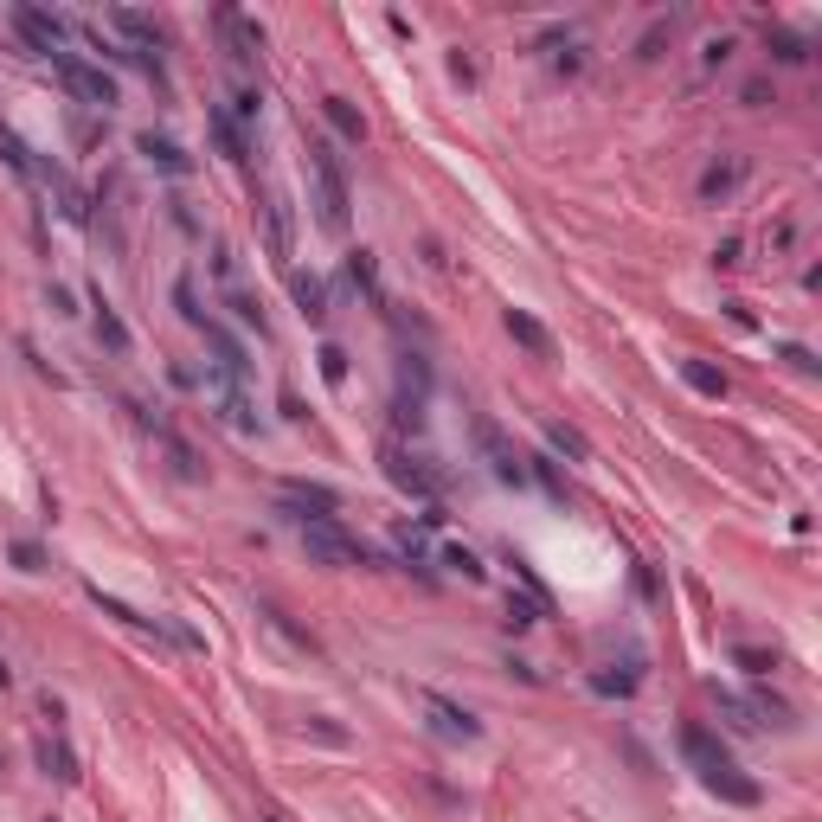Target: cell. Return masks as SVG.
I'll use <instances>...</instances> for the list:
<instances>
[{"mask_svg":"<svg viewBox=\"0 0 822 822\" xmlns=\"http://www.w3.org/2000/svg\"><path fill=\"white\" fill-rule=\"evenodd\" d=\"M765 45H771L778 65H803V58H810V45H803L797 33H784V26H765Z\"/></svg>","mask_w":822,"mask_h":822,"instance_id":"cell-23","label":"cell"},{"mask_svg":"<svg viewBox=\"0 0 822 822\" xmlns=\"http://www.w3.org/2000/svg\"><path fill=\"white\" fill-rule=\"evenodd\" d=\"M309 167H315V219L328 232H347V167L328 142H309Z\"/></svg>","mask_w":822,"mask_h":822,"instance_id":"cell-1","label":"cell"},{"mask_svg":"<svg viewBox=\"0 0 822 822\" xmlns=\"http://www.w3.org/2000/svg\"><path fill=\"white\" fill-rule=\"evenodd\" d=\"M302 546H309L315 566H334V572H354V566H373V553L360 546L354 534H341L334 521H302Z\"/></svg>","mask_w":822,"mask_h":822,"instance_id":"cell-2","label":"cell"},{"mask_svg":"<svg viewBox=\"0 0 822 822\" xmlns=\"http://www.w3.org/2000/svg\"><path fill=\"white\" fill-rule=\"evenodd\" d=\"M392 424H399V431H424V399L418 392H399V399H392Z\"/></svg>","mask_w":822,"mask_h":822,"instance_id":"cell-25","label":"cell"},{"mask_svg":"<svg viewBox=\"0 0 822 822\" xmlns=\"http://www.w3.org/2000/svg\"><path fill=\"white\" fill-rule=\"evenodd\" d=\"M681 379H688L700 399H726V373L713 360H681Z\"/></svg>","mask_w":822,"mask_h":822,"instance_id":"cell-18","label":"cell"},{"mask_svg":"<svg viewBox=\"0 0 822 822\" xmlns=\"http://www.w3.org/2000/svg\"><path fill=\"white\" fill-rule=\"evenodd\" d=\"M174 309H180V322H193V328H206V322H212V315L200 309V296H193V283H187V277L174 283Z\"/></svg>","mask_w":822,"mask_h":822,"instance_id":"cell-26","label":"cell"},{"mask_svg":"<svg viewBox=\"0 0 822 822\" xmlns=\"http://www.w3.org/2000/svg\"><path fill=\"white\" fill-rule=\"evenodd\" d=\"M424 707L437 713V733H444V739H463V745L482 739V720L469 707H456V700H444V694H424Z\"/></svg>","mask_w":822,"mask_h":822,"instance_id":"cell-9","label":"cell"},{"mask_svg":"<svg viewBox=\"0 0 822 822\" xmlns=\"http://www.w3.org/2000/svg\"><path fill=\"white\" fill-rule=\"evenodd\" d=\"M733 662L745 668V675H771V668H778V649H752V643H739V649H733Z\"/></svg>","mask_w":822,"mask_h":822,"instance_id":"cell-27","label":"cell"},{"mask_svg":"<svg viewBox=\"0 0 822 822\" xmlns=\"http://www.w3.org/2000/svg\"><path fill=\"white\" fill-rule=\"evenodd\" d=\"M591 688H598V694H636V675H630V668H623V675H611V668H598V675H591Z\"/></svg>","mask_w":822,"mask_h":822,"instance_id":"cell-30","label":"cell"},{"mask_svg":"<svg viewBox=\"0 0 822 822\" xmlns=\"http://www.w3.org/2000/svg\"><path fill=\"white\" fill-rule=\"evenodd\" d=\"M39 765H45V778L78 784V758H71V745H65V739H45V745H39Z\"/></svg>","mask_w":822,"mask_h":822,"instance_id":"cell-19","label":"cell"},{"mask_svg":"<svg viewBox=\"0 0 822 822\" xmlns=\"http://www.w3.org/2000/svg\"><path fill=\"white\" fill-rule=\"evenodd\" d=\"M739 180H745V161H713L707 174H700V200H726Z\"/></svg>","mask_w":822,"mask_h":822,"instance_id":"cell-16","label":"cell"},{"mask_svg":"<svg viewBox=\"0 0 822 822\" xmlns=\"http://www.w3.org/2000/svg\"><path fill=\"white\" fill-rule=\"evenodd\" d=\"M257 822H283V816H257Z\"/></svg>","mask_w":822,"mask_h":822,"instance_id":"cell-42","label":"cell"},{"mask_svg":"<svg viewBox=\"0 0 822 822\" xmlns=\"http://www.w3.org/2000/svg\"><path fill=\"white\" fill-rule=\"evenodd\" d=\"M90 322H97V341L110 347V354H129V347H135V341H129V328H123V315H116L103 296H97V315H90Z\"/></svg>","mask_w":822,"mask_h":822,"instance_id":"cell-17","label":"cell"},{"mask_svg":"<svg viewBox=\"0 0 822 822\" xmlns=\"http://www.w3.org/2000/svg\"><path fill=\"white\" fill-rule=\"evenodd\" d=\"M13 33L26 39V52L58 58V52H65V39H71V26L58 20V13H45V7H13Z\"/></svg>","mask_w":822,"mask_h":822,"instance_id":"cell-4","label":"cell"},{"mask_svg":"<svg viewBox=\"0 0 822 822\" xmlns=\"http://www.w3.org/2000/svg\"><path fill=\"white\" fill-rule=\"evenodd\" d=\"M264 225H270V257H289V206L277 193L264 200Z\"/></svg>","mask_w":822,"mask_h":822,"instance_id":"cell-22","label":"cell"},{"mask_svg":"<svg viewBox=\"0 0 822 822\" xmlns=\"http://www.w3.org/2000/svg\"><path fill=\"white\" fill-rule=\"evenodd\" d=\"M322 116H328V129L341 135V142H367V116H360L347 97H322Z\"/></svg>","mask_w":822,"mask_h":822,"instance_id":"cell-13","label":"cell"},{"mask_svg":"<svg viewBox=\"0 0 822 822\" xmlns=\"http://www.w3.org/2000/svg\"><path fill=\"white\" fill-rule=\"evenodd\" d=\"M200 334H206V347H212V354H219V367H225V373H232V379H245V373H251V360H245V347H238V341H232V334H225L219 322H206Z\"/></svg>","mask_w":822,"mask_h":822,"instance_id":"cell-15","label":"cell"},{"mask_svg":"<svg viewBox=\"0 0 822 822\" xmlns=\"http://www.w3.org/2000/svg\"><path fill=\"white\" fill-rule=\"evenodd\" d=\"M501 328H508L514 341H521L527 354H534V360H553V334H546V328H540L527 309H508V315H501Z\"/></svg>","mask_w":822,"mask_h":822,"instance_id":"cell-11","label":"cell"},{"mask_svg":"<svg viewBox=\"0 0 822 822\" xmlns=\"http://www.w3.org/2000/svg\"><path fill=\"white\" fill-rule=\"evenodd\" d=\"M212 135H219V148H225L232 161H251V142H245V129H238L232 110H212Z\"/></svg>","mask_w":822,"mask_h":822,"instance_id":"cell-21","label":"cell"},{"mask_svg":"<svg viewBox=\"0 0 822 822\" xmlns=\"http://www.w3.org/2000/svg\"><path fill=\"white\" fill-rule=\"evenodd\" d=\"M726 58H733V39H726V33L707 39V65H726Z\"/></svg>","mask_w":822,"mask_h":822,"instance_id":"cell-38","label":"cell"},{"mask_svg":"<svg viewBox=\"0 0 822 822\" xmlns=\"http://www.w3.org/2000/svg\"><path fill=\"white\" fill-rule=\"evenodd\" d=\"M700 784L713 790V797H726V803H739V810H752L758 797H765V790H758L752 778H739V765L733 758H726V765H713V771H700Z\"/></svg>","mask_w":822,"mask_h":822,"instance_id":"cell-8","label":"cell"},{"mask_svg":"<svg viewBox=\"0 0 822 822\" xmlns=\"http://www.w3.org/2000/svg\"><path fill=\"white\" fill-rule=\"evenodd\" d=\"M52 71H58V84H65L78 103H97V110H110V103H116V78L103 65H84L78 52H58Z\"/></svg>","mask_w":822,"mask_h":822,"instance_id":"cell-3","label":"cell"},{"mask_svg":"<svg viewBox=\"0 0 822 822\" xmlns=\"http://www.w3.org/2000/svg\"><path fill=\"white\" fill-rule=\"evenodd\" d=\"M232 309H238V322H245V328H257V334H264V309H257L251 296H232Z\"/></svg>","mask_w":822,"mask_h":822,"instance_id":"cell-36","label":"cell"},{"mask_svg":"<svg viewBox=\"0 0 822 822\" xmlns=\"http://www.w3.org/2000/svg\"><path fill=\"white\" fill-rule=\"evenodd\" d=\"M45 296H52V309H58V315H78V309H71V289H65V283H52Z\"/></svg>","mask_w":822,"mask_h":822,"instance_id":"cell-40","label":"cell"},{"mask_svg":"<svg viewBox=\"0 0 822 822\" xmlns=\"http://www.w3.org/2000/svg\"><path fill=\"white\" fill-rule=\"evenodd\" d=\"M444 566H456V572L469 578V585H482V572H489V566H482L476 553H469V546H444Z\"/></svg>","mask_w":822,"mask_h":822,"instance_id":"cell-29","label":"cell"},{"mask_svg":"<svg viewBox=\"0 0 822 822\" xmlns=\"http://www.w3.org/2000/svg\"><path fill=\"white\" fill-rule=\"evenodd\" d=\"M386 476L399 482L405 495H424V501H437V495H444V476H437V469L424 463V456H411L405 444H386Z\"/></svg>","mask_w":822,"mask_h":822,"instance_id":"cell-5","label":"cell"},{"mask_svg":"<svg viewBox=\"0 0 822 822\" xmlns=\"http://www.w3.org/2000/svg\"><path fill=\"white\" fill-rule=\"evenodd\" d=\"M527 623H540V604L534 598H508V630H527Z\"/></svg>","mask_w":822,"mask_h":822,"instance_id":"cell-32","label":"cell"},{"mask_svg":"<svg viewBox=\"0 0 822 822\" xmlns=\"http://www.w3.org/2000/svg\"><path fill=\"white\" fill-rule=\"evenodd\" d=\"M784 360H790L797 373H816V367H822V360L810 354V347H797V341H784Z\"/></svg>","mask_w":822,"mask_h":822,"instance_id":"cell-35","label":"cell"},{"mask_svg":"<svg viewBox=\"0 0 822 822\" xmlns=\"http://www.w3.org/2000/svg\"><path fill=\"white\" fill-rule=\"evenodd\" d=\"M0 155H7L13 174H33V155H26V142H20V135H13L7 123H0Z\"/></svg>","mask_w":822,"mask_h":822,"instance_id":"cell-28","label":"cell"},{"mask_svg":"<svg viewBox=\"0 0 822 822\" xmlns=\"http://www.w3.org/2000/svg\"><path fill=\"white\" fill-rule=\"evenodd\" d=\"M7 681H13V675H7V662H0V688H7Z\"/></svg>","mask_w":822,"mask_h":822,"instance_id":"cell-41","label":"cell"},{"mask_svg":"<svg viewBox=\"0 0 822 822\" xmlns=\"http://www.w3.org/2000/svg\"><path fill=\"white\" fill-rule=\"evenodd\" d=\"M7 553H13V566H20V572H45V546L39 540H13Z\"/></svg>","mask_w":822,"mask_h":822,"instance_id":"cell-31","label":"cell"},{"mask_svg":"<svg viewBox=\"0 0 822 822\" xmlns=\"http://www.w3.org/2000/svg\"><path fill=\"white\" fill-rule=\"evenodd\" d=\"M739 251H745V245H739V238H726V245H720V251H713V264H720V270H733V264H739Z\"/></svg>","mask_w":822,"mask_h":822,"instance_id":"cell-39","label":"cell"},{"mask_svg":"<svg viewBox=\"0 0 822 822\" xmlns=\"http://www.w3.org/2000/svg\"><path fill=\"white\" fill-rule=\"evenodd\" d=\"M681 752H688V765L694 771H713V765H726V745L707 733V726H681Z\"/></svg>","mask_w":822,"mask_h":822,"instance_id":"cell-12","label":"cell"},{"mask_svg":"<svg viewBox=\"0 0 822 822\" xmlns=\"http://www.w3.org/2000/svg\"><path fill=\"white\" fill-rule=\"evenodd\" d=\"M289 296H296L302 322H315V328L328 322V283L315 277V270H296V277H289Z\"/></svg>","mask_w":822,"mask_h":822,"instance_id":"cell-10","label":"cell"},{"mask_svg":"<svg viewBox=\"0 0 822 822\" xmlns=\"http://www.w3.org/2000/svg\"><path fill=\"white\" fill-rule=\"evenodd\" d=\"M347 283L367 289L373 309H386V289H379V257H373V251H347Z\"/></svg>","mask_w":822,"mask_h":822,"instance_id":"cell-14","label":"cell"},{"mask_svg":"<svg viewBox=\"0 0 822 822\" xmlns=\"http://www.w3.org/2000/svg\"><path fill=\"white\" fill-rule=\"evenodd\" d=\"M662 39H668V20H656L643 39H636V58H662Z\"/></svg>","mask_w":822,"mask_h":822,"instance_id":"cell-34","label":"cell"},{"mask_svg":"<svg viewBox=\"0 0 822 822\" xmlns=\"http://www.w3.org/2000/svg\"><path fill=\"white\" fill-rule=\"evenodd\" d=\"M476 444H482V450H489V463H495V476H501V482H508V489H527V456H521V450H514V444H508V437H501V431H495V424H489V418H476Z\"/></svg>","mask_w":822,"mask_h":822,"instance_id":"cell-6","label":"cell"},{"mask_svg":"<svg viewBox=\"0 0 822 822\" xmlns=\"http://www.w3.org/2000/svg\"><path fill=\"white\" fill-rule=\"evenodd\" d=\"M546 444H553L559 456H572V463H585V456H591L585 431H572V424H546Z\"/></svg>","mask_w":822,"mask_h":822,"instance_id":"cell-24","label":"cell"},{"mask_svg":"<svg viewBox=\"0 0 822 822\" xmlns=\"http://www.w3.org/2000/svg\"><path fill=\"white\" fill-rule=\"evenodd\" d=\"M322 379L328 386H347V354L341 347H322Z\"/></svg>","mask_w":822,"mask_h":822,"instance_id":"cell-33","label":"cell"},{"mask_svg":"<svg viewBox=\"0 0 822 822\" xmlns=\"http://www.w3.org/2000/svg\"><path fill=\"white\" fill-rule=\"evenodd\" d=\"M765 97H771V84H765V78H752V84L739 90V103H752V110H765Z\"/></svg>","mask_w":822,"mask_h":822,"instance_id":"cell-37","label":"cell"},{"mask_svg":"<svg viewBox=\"0 0 822 822\" xmlns=\"http://www.w3.org/2000/svg\"><path fill=\"white\" fill-rule=\"evenodd\" d=\"M110 20L123 26V33H129L135 45H142V52H155V45H161V26L148 20V13H135V7H110Z\"/></svg>","mask_w":822,"mask_h":822,"instance_id":"cell-20","label":"cell"},{"mask_svg":"<svg viewBox=\"0 0 822 822\" xmlns=\"http://www.w3.org/2000/svg\"><path fill=\"white\" fill-rule=\"evenodd\" d=\"M135 155H142L148 167H161V174H193V155H187V148H180L174 142V135H155V129H142V135H135Z\"/></svg>","mask_w":822,"mask_h":822,"instance_id":"cell-7","label":"cell"}]
</instances>
